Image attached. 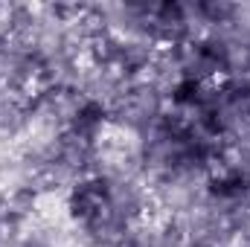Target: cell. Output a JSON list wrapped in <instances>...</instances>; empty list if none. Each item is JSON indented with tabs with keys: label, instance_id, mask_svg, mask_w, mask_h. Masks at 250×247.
<instances>
[{
	"label": "cell",
	"instance_id": "cell-1",
	"mask_svg": "<svg viewBox=\"0 0 250 247\" xmlns=\"http://www.w3.org/2000/svg\"><path fill=\"white\" fill-rule=\"evenodd\" d=\"M181 247H215V245H209V242H204V239H187Z\"/></svg>",
	"mask_w": 250,
	"mask_h": 247
},
{
	"label": "cell",
	"instance_id": "cell-2",
	"mask_svg": "<svg viewBox=\"0 0 250 247\" xmlns=\"http://www.w3.org/2000/svg\"><path fill=\"white\" fill-rule=\"evenodd\" d=\"M239 247H250V245H239Z\"/></svg>",
	"mask_w": 250,
	"mask_h": 247
}]
</instances>
